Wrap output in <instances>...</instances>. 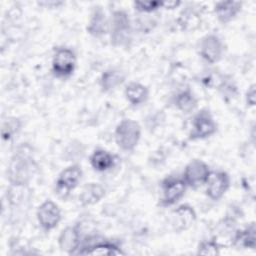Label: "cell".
Segmentation results:
<instances>
[{
    "mask_svg": "<svg viewBox=\"0 0 256 256\" xmlns=\"http://www.w3.org/2000/svg\"><path fill=\"white\" fill-rule=\"evenodd\" d=\"M124 95L131 106L138 107L148 100L149 89L144 84L132 81L125 86Z\"/></svg>",
    "mask_w": 256,
    "mask_h": 256,
    "instance_id": "19",
    "label": "cell"
},
{
    "mask_svg": "<svg viewBox=\"0 0 256 256\" xmlns=\"http://www.w3.org/2000/svg\"><path fill=\"white\" fill-rule=\"evenodd\" d=\"M125 253L114 242L107 240H98L88 245L80 246L75 255H93V256H104V255H124Z\"/></svg>",
    "mask_w": 256,
    "mask_h": 256,
    "instance_id": "13",
    "label": "cell"
},
{
    "mask_svg": "<svg viewBox=\"0 0 256 256\" xmlns=\"http://www.w3.org/2000/svg\"><path fill=\"white\" fill-rule=\"evenodd\" d=\"M170 223L174 231L183 232L193 226L197 215L192 206L189 204H181L175 208L170 215Z\"/></svg>",
    "mask_w": 256,
    "mask_h": 256,
    "instance_id": "12",
    "label": "cell"
},
{
    "mask_svg": "<svg viewBox=\"0 0 256 256\" xmlns=\"http://www.w3.org/2000/svg\"><path fill=\"white\" fill-rule=\"evenodd\" d=\"M245 101L249 107H254L256 103V86L252 84L246 91L245 94Z\"/></svg>",
    "mask_w": 256,
    "mask_h": 256,
    "instance_id": "28",
    "label": "cell"
},
{
    "mask_svg": "<svg viewBox=\"0 0 256 256\" xmlns=\"http://www.w3.org/2000/svg\"><path fill=\"white\" fill-rule=\"evenodd\" d=\"M140 124L130 118L121 120L114 131V140L118 148L124 152H132L137 147L141 138Z\"/></svg>",
    "mask_w": 256,
    "mask_h": 256,
    "instance_id": "3",
    "label": "cell"
},
{
    "mask_svg": "<svg viewBox=\"0 0 256 256\" xmlns=\"http://www.w3.org/2000/svg\"><path fill=\"white\" fill-rule=\"evenodd\" d=\"M90 165L97 172H106L112 169L116 163V156L105 149H95L89 158Z\"/></svg>",
    "mask_w": 256,
    "mask_h": 256,
    "instance_id": "18",
    "label": "cell"
},
{
    "mask_svg": "<svg viewBox=\"0 0 256 256\" xmlns=\"http://www.w3.org/2000/svg\"><path fill=\"white\" fill-rule=\"evenodd\" d=\"M22 122L16 117H6L2 120L1 136L3 141H11L21 130Z\"/></svg>",
    "mask_w": 256,
    "mask_h": 256,
    "instance_id": "24",
    "label": "cell"
},
{
    "mask_svg": "<svg viewBox=\"0 0 256 256\" xmlns=\"http://www.w3.org/2000/svg\"><path fill=\"white\" fill-rule=\"evenodd\" d=\"M182 4L179 0H168V1H162V8L166 10H174L178 8Z\"/></svg>",
    "mask_w": 256,
    "mask_h": 256,
    "instance_id": "29",
    "label": "cell"
},
{
    "mask_svg": "<svg viewBox=\"0 0 256 256\" xmlns=\"http://www.w3.org/2000/svg\"><path fill=\"white\" fill-rule=\"evenodd\" d=\"M110 30V21H108L105 11L101 6L93 7L90 18L86 27L89 35L95 38H100L107 34Z\"/></svg>",
    "mask_w": 256,
    "mask_h": 256,
    "instance_id": "15",
    "label": "cell"
},
{
    "mask_svg": "<svg viewBox=\"0 0 256 256\" xmlns=\"http://www.w3.org/2000/svg\"><path fill=\"white\" fill-rule=\"evenodd\" d=\"M242 6L240 1H219L214 5V13L221 24H228L241 12Z\"/></svg>",
    "mask_w": 256,
    "mask_h": 256,
    "instance_id": "16",
    "label": "cell"
},
{
    "mask_svg": "<svg viewBox=\"0 0 256 256\" xmlns=\"http://www.w3.org/2000/svg\"><path fill=\"white\" fill-rule=\"evenodd\" d=\"M38 164L34 160L28 145H21L15 151L7 166V180L11 185L28 186L38 172Z\"/></svg>",
    "mask_w": 256,
    "mask_h": 256,
    "instance_id": "1",
    "label": "cell"
},
{
    "mask_svg": "<svg viewBox=\"0 0 256 256\" xmlns=\"http://www.w3.org/2000/svg\"><path fill=\"white\" fill-rule=\"evenodd\" d=\"M63 4H64V2H62V1H43V2H38V5L45 6L46 8H58V7H60Z\"/></svg>",
    "mask_w": 256,
    "mask_h": 256,
    "instance_id": "30",
    "label": "cell"
},
{
    "mask_svg": "<svg viewBox=\"0 0 256 256\" xmlns=\"http://www.w3.org/2000/svg\"><path fill=\"white\" fill-rule=\"evenodd\" d=\"M187 188L188 187L185 181L183 180L182 176L179 177V176L169 175L165 177L161 182V191H162V197L160 202L161 206L169 207V206L175 205L185 195Z\"/></svg>",
    "mask_w": 256,
    "mask_h": 256,
    "instance_id": "8",
    "label": "cell"
},
{
    "mask_svg": "<svg viewBox=\"0 0 256 256\" xmlns=\"http://www.w3.org/2000/svg\"><path fill=\"white\" fill-rule=\"evenodd\" d=\"M178 24L184 31H194L201 25V16L196 9L186 7L179 14Z\"/></svg>",
    "mask_w": 256,
    "mask_h": 256,
    "instance_id": "23",
    "label": "cell"
},
{
    "mask_svg": "<svg viewBox=\"0 0 256 256\" xmlns=\"http://www.w3.org/2000/svg\"><path fill=\"white\" fill-rule=\"evenodd\" d=\"M218 126L211 112L204 108L197 112L192 120V128L189 133V139L204 140L213 136L217 132Z\"/></svg>",
    "mask_w": 256,
    "mask_h": 256,
    "instance_id": "5",
    "label": "cell"
},
{
    "mask_svg": "<svg viewBox=\"0 0 256 256\" xmlns=\"http://www.w3.org/2000/svg\"><path fill=\"white\" fill-rule=\"evenodd\" d=\"M133 8L139 13L149 14L162 8V1H134Z\"/></svg>",
    "mask_w": 256,
    "mask_h": 256,
    "instance_id": "27",
    "label": "cell"
},
{
    "mask_svg": "<svg viewBox=\"0 0 256 256\" xmlns=\"http://www.w3.org/2000/svg\"><path fill=\"white\" fill-rule=\"evenodd\" d=\"M58 246L61 251L74 255L81 246V232L78 225L66 226L58 236Z\"/></svg>",
    "mask_w": 256,
    "mask_h": 256,
    "instance_id": "14",
    "label": "cell"
},
{
    "mask_svg": "<svg viewBox=\"0 0 256 256\" xmlns=\"http://www.w3.org/2000/svg\"><path fill=\"white\" fill-rule=\"evenodd\" d=\"M210 171L211 170L206 162L201 159H192L186 164L182 178L187 187L197 189L205 184Z\"/></svg>",
    "mask_w": 256,
    "mask_h": 256,
    "instance_id": "10",
    "label": "cell"
},
{
    "mask_svg": "<svg viewBox=\"0 0 256 256\" xmlns=\"http://www.w3.org/2000/svg\"><path fill=\"white\" fill-rule=\"evenodd\" d=\"M174 105L175 107L182 113L188 114L195 110L198 104V100L195 94L192 92L191 89L186 88L179 93L174 98Z\"/></svg>",
    "mask_w": 256,
    "mask_h": 256,
    "instance_id": "22",
    "label": "cell"
},
{
    "mask_svg": "<svg viewBox=\"0 0 256 256\" xmlns=\"http://www.w3.org/2000/svg\"><path fill=\"white\" fill-rule=\"evenodd\" d=\"M197 49L200 57L208 64L218 63L225 53V45L222 39L213 33L207 34L199 39Z\"/></svg>",
    "mask_w": 256,
    "mask_h": 256,
    "instance_id": "6",
    "label": "cell"
},
{
    "mask_svg": "<svg viewBox=\"0 0 256 256\" xmlns=\"http://www.w3.org/2000/svg\"><path fill=\"white\" fill-rule=\"evenodd\" d=\"M110 42L114 47L130 46L133 37V28L129 14L124 10L113 11L110 18Z\"/></svg>",
    "mask_w": 256,
    "mask_h": 256,
    "instance_id": "2",
    "label": "cell"
},
{
    "mask_svg": "<svg viewBox=\"0 0 256 256\" xmlns=\"http://www.w3.org/2000/svg\"><path fill=\"white\" fill-rule=\"evenodd\" d=\"M77 58L75 52L67 47H58L52 57L51 69L56 78L67 79L75 71Z\"/></svg>",
    "mask_w": 256,
    "mask_h": 256,
    "instance_id": "4",
    "label": "cell"
},
{
    "mask_svg": "<svg viewBox=\"0 0 256 256\" xmlns=\"http://www.w3.org/2000/svg\"><path fill=\"white\" fill-rule=\"evenodd\" d=\"M198 255H219L220 245L215 239L202 240L197 247Z\"/></svg>",
    "mask_w": 256,
    "mask_h": 256,
    "instance_id": "26",
    "label": "cell"
},
{
    "mask_svg": "<svg viewBox=\"0 0 256 256\" xmlns=\"http://www.w3.org/2000/svg\"><path fill=\"white\" fill-rule=\"evenodd\" d=\"M106 190L99 183H88L86 184L81 193L79 194V203L82 206H90L98 203L104 196Z\"/></svg>",
    "mask_w": 256,
    "mask_h": 256,
    "instance_id": "21",
    "label": "cell"
},
{
    "mask_svg": "<svg viewBox=\"0 0 256 256\" xmlns=\"http://www.w3.org/2000/svg\"><path fill=\"white\" fill-rule=\"evenodd\" d=\"M232 244L242 249L254 250L256 247V227L252 222L243 229L235 231L232 237Z\"/></svg>",
    "mask_w": 256,
    "mask_h": 256,
    "instance_id": "20",
    "label": "cell"
},
{
    "mask_svg": "<svg viewBox=\"0 0 256 256\" xmlns=\"http://www.w3.org/2000/svg\"><path fill=\"white\" fill-rule=\"evenodd\" d=\"M36 218L41 229L45 232H50L59 225L62 214L59 206L51 199H47L38 206Z\"/></svg>",
    "mask_w": 256,
    "mask_h": 256,
    "instance_id": "9",
    "label": "cell"
},
{
    "mask_svg": "<svg viewBox=\"0 0 256 256\" xmlns=\"http://www.w3.org/2000/svg\"><path fill=\"white\" fill-rule=\"evenodd\" d=\"M125 74L117 68H109L102 72L99 78V87L102 92L109 93L116 90L125 82Z\"/></svg>",
    "mask_w": 256,
    "mask_h": 256,
    "instance_id": "17",
    "label": "cell"
},
{
    "mask_svg": "<svg viewBox=\"0 0 256 256\" xmlns=\"http://www.w3.org/2000/svg\"><path fill=\"white\" fill-rule=\"evenodd\" d=\"M218 90L221 93L222 97L224 99H232L237 95V86L234 83L233 79L226 76L221 75L219 78V84H218Z\"/></svg>",
    "mask_w": 256,
    "mask_h": 256,
    "instance_id": "25",
    "label": "cell"
},
{
    "mask_svg": "<svg viewBox=\"0 0 256 256\" xmlns=\"http://www.w3.org/2000/svg\"><path fill=\"white\" fill-rule=\"evenodd\" d=\"M83 172L81 166L72 164L64 168L55 181V193L62 199H66L78 186Z\"/></svg>",
    "mask_w": 256,
    "mask_h": 256,
    "instance_id": "7",
    "label": "cell"
},
{
    "mask_svg": "<svg viewBox=\"0 0 256 256\" xmlns=\"http://www.w3.org/2000/svg\"><path fill=\"white\" fill-rule=\"evenodd\" d=\"M204 185L206 186L205 192L207 197L213 201H218L230 187V176L222 170L210 171Z\"/></svg>",
    "mask_w": 256,
    "mask_h": 256,
    "instance_id": "11",
    "label": "cell"
}]
</instances>
